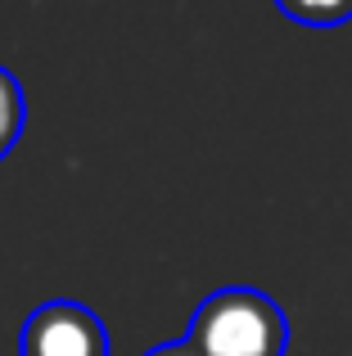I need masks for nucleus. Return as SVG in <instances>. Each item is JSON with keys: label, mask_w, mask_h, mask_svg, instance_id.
<instances>
[{"label": "nucleus", "mask_w": 352, "mask_h": 356, "mask_svg": "<svg viewBox=\"0 0 352 356\" xmlns=\"http://www.w3.org/2000/svg\"><path fill=\"white\" fill-rule=\"evenodd\" d=\"M185 339L203 356H285L289 352V316L262 289L226 284L194 307Z\"/></svg>", "instance_id": "f257e3e1"}, {"label": "nucleus", "mask_w": 352, "mask_h": 356, "mask_svg": "<svg viewBox=\"0 0 352 356\" xmlns=\"http://www.w3.org/2000/svg\"><path fill=\"white\" fill-rule=\"evenodd\" d=\"M23 127H27V99H23V86L9 68H0V158L23 140Z\"/></svg>", "instance_id": "7ed1b4c3"}, {"label": "nucleus", "mask_w": 352, "mask_h": 356, "mask_svg": "<svg viewBox=\"0 0 352 356\" xmlns=\"http://www.w3.org/2000/svg\"><path fill=\"white\" fill-rule=\"evenodd\" d=\"M275 9L303 27H339L352 18V0H275Z\"/></svg>", "instance_id": "20e7f679"}, {"label": "nucleus", "mask_w": 352, "mask_h": 356, "mask_svg": "<svg viewBox=\"0 0 352 356\" xmlns=\"http://www.w3.org/2000/svg\"><path fill=\"white\" fill-rule=\"evenodd\" d=\"M145 356H203V352L194 348L190 339H176V343H159V348H150Z\"/></svg>", "instance_id": "39448f33"}, {"label": "nucleus", "mask_w": 352, "mask_h": 356, "mask_svg": "<svg viewBox=\"0 0 352 356\" xmlns=\"http://www.w3.org/2000/svg\"><path fill=\"white\" fill-rule=\"evenodd\" d=\"M18 356H109V330L90 307L54 298L23 321Z\"/></svg>", "instance_id": "f03ea898"}]
</instances>
